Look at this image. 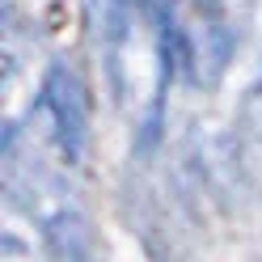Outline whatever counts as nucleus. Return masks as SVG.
I'll return each instance as SVG.
<instances>
[{
    "mask_svg": "<svg viewBox=\"0 0 262 262\" xmlns=\"http://www.w3.org/2000/svg\"><path fill=\"white\" fill-rule=\"evenodd\" d=\"M161 26H165L169 51L186 68L194 85L220 80L233 55V30L224 21L220 0H161Z\"/></svg>",
    "mask_w": 262,
    "mask_h": 262,
    "instance_id": "obj_1",
    "label": "nucleus"
},
{
    "mask_svg": "<svg viewBox=\"0 0 262 262\" xmlns=\"http://www.w3.org/2000/svg\"><path fill=\"white\" fill-rule=\"evenodd\" d=\"M42 114L51 119V136H55V148L68 165H80L85 157V144H89V97L80 76L68 68V63H55L47 72V85H42Z\"/></svg>",
    "mask_w": 262,
    "mask_h": 262,
    "instance_id": "obj_2",
    "label": "nucleus"
}]
</instances>
